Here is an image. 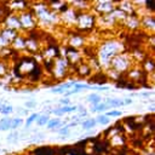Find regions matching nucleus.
I'll list each match as a JSON object with an SVG mask.
<instances>
[{
  "label": "nucleus",
  "instance_id": "obj_1",
  "mask_svg": "<svg viewBox=\"0 0 155 155\" xmlns=\"http://www.w3.org/2000/svg\"><path fill=\"white\" fill-rule=\"evenodd\" d=\"M125 51V46L119 39H108L104 40L96 50V58L101 65V68L108 69L111 59Z\"/></svg>",
  "mask_w": 155,
  "mask_h": 155
},
{
  "label": "nucleus",
  "instance_id": "obj_2",
  "mask_svg": "<svg viewBox=\"0 0 155 155\" xmlns=\"http://www.w3.org/2000/svg\"><path fill=\"white\" fill-rule=\"evenodd\" d=\"M134 64H136V63L133 62V59H132L130 52L124 51V52L116 54V56L111 59V62H110V64H109V68L113 69L114 71H116V73L120 74V75H125ZM109 68H108V69H109Z\"/></svg>",
  "mask_w": 155,
  "mask_h": 155
},
{
  "label": "nucleus",
  "instance_id": "obj_3",
  "mask_svg": "<svg viewBox=\"0 0 155 155\" xmlns=\"http://www.w3.org/2000/svg\"><path fill=\"white\" fill-rule=\"evenodd\" d=\"M96 27V16L91 11L79 12L76 15V21L74 28L78 30L79 34L91 31Z\"/></svg>",
  "mask_w": 155,
  "mask_h": 155
},
{
  "label": "nucleus",
  "instance_id": "obj_4",
  "mask_svg": "<svg viewBox=\"0 0 155 155\" xmlns=\"http://www.w3.org/2000/svg\"><path fill=\"white\" fill-rule=\"evenodd\" d=\"M69 67H70L69 62L63 56H59L58 58L53 59V65H52V69H51V74L54 79L62 80L69 73V69H70Z\"/></svg>",
  "mask_w": 155,
  "mask_h": 155
},
{
  "label": "nucleus",
  "instance_id": "obj_5",
  "mask_svg": "<svg viewBox=\"0 0 155 155\" xmlns=\"http://www.w3.org/2000/svg\"><path fill=\"white\" fill-rule=\"evenodd\" d=\"M19 17V22H21V27H22V33L25 30L28 33H30L31 30H34L38 27L36 23V18L33 13V11L30 10V7L27 11H23L21 13H18Z\"/></svg>",
  "mask_w": 155,
  "mask_h": 155
},
{
  "label": "nucleus",
  "instance_id": "obj_6",
  "mask_svg": "<svg viewBox=\"0 0 155 155\" xmlns=\"http://www.w3.org/2000/svg\"><path fill=\"white\" fill-rule=\"evenodd\" d=\"M116 7L115 1H109V0H103V1H96L91 4V12L97 17V16H104L109 15L113 12V10Z\"/></svg>",
  "mask_w": 155,
  "mask_h": 155
},
{
  "label": "nucleus",
  "instance_id": "obj_7",
  "mask_svg": "<svg viewBox=\"0 0 155 155\" xmlns=\"http://www.w3.org/2000/svg\"><path fill=\"white\" fill-rule=\"evenodd\" d=\"M36 65H38V63L33 57L25 56V57H19V61H18L16 68L19 71V75L25 78L31 74V71L36 68Z\"/></svg>",
  "mask_w": 155,
  "mask_h": 155
},
{
  "label": "nucleus",
  "instance_id": "obj_8",
  "mask_svg": "<svg viewBox=\"0 0 155 155\" xmlns=\"http://www.w3.org/2000/svg\"><path fill=\"white\" fill-rule=\"evenodd\" d=\"M126 76H127V81L128 82H132V84H134V85H139V84H142L143 81H147V74L143 71V69L140 68V65H133L126 74H125Z\"/></svg>",
  "mask_w": 155,
  "mask_h": 155
},
{
  "label": "nucleus",
  "instance_id": "obj_9",
  "mask_svg": "<svg viewBox=\"0 0 155 155\" xmlns=\"http://www.w3.org/2000/svg\"><path fill=\"white\" fill-rule=\"evenodd\" d=\"M1 25L8 29H12L17 33H22V27H21V22H19V17L17 13H6V16L2 18L1 21Z\"/></svg>",
  "mask_w": 155,
  "mask_h": 155
},
{
  "label": "nucleus",
  "instance_id": "obj_10",
  "mask_svg": "<svg viewBox=\"0 0 155 155\" xmlns=\"http://www.w3.org/2000/svg\"><path fill=\"white\" fill-rule=\"evenodd\" d=\"M64 53H65L64 58L69 62L70 65H76V64H79V63L85 61L81 50H76V48H71V47L67 46L64 48Z\"/></svg>",
  "mask_w": 155,
  "mask_h": 155
},
{
  "label": "nucleus",
  "instance_id": "obj_11",
  "mask_svg": "<svg viewBox=\"0 0 155 155\" xmlns=\"http://www.w3.org/2000/svg\"><path fill=\"white\" fill-rule=\"evenodd\" d=\"M139 22H140V28L143 30H145V33H148L149 35H153L154 29H155V17H154V13L143 15L142 17H139Z\"/></svg>",
  "mask_w": 155,
  "mask_h": 155
},
{
  "label": "nucleus",
  "instance_id": "obj_12",
  "mask_svg": "<svg viewBox=\"0 0 155 155\" xmlns=\"http://www.w3.org/2000/svg\"><path fill=\"white\" fill-rule=\"evenodd\" d=\"M122 25H125V28L127 30H131V31H134V30H138L140 29V22H139V16L134 12L132 15H127L125 21L122 22Z\"/></svg>",
  "mask_w": 155,
  "mask_h": 155
},
{
  "label": "nucleus",
  "instance_id": "obj_13",
  "mask_svg": "<svg viewBox=\"0 0 155 155\" xmlns=\"http://www.w3.org/2000/svg\"><path fill=\"white\" fill-rule=\"evenodd\" d=\"M67 45H68V47L76 48V50H81V48L86 45V39H85L81 34L76 33V34H73V35H70V36L68 38Z\"/></svg>",
  "mask_w": 155,
  "mask_h": 155
},
{
  "label": "nucleus",
  "instance_id": "obj_14",
  "mask_svg": "<svg viewBox=\"0 0 155 155\" xmlns=\"http://www.w3.org/2000/svg\"><path fill=\"white\" fill-rule=\"evenodd\" d=\"M76 15H78L76 11H74L71 7H68L63 13H61L58 16H59V21L61 22H63L67 25L74 27L75 25V21H76Z\"/></svg>",
  "mask_w": 155,
  "mask_h": 155
},
{
  "label": "nucleus",
  "instance_id": "obj_15",
  "mask_svg": "<svg viewBox=\"0 0 155 155\" xmlns=\"http://www.w3.org/2000/svg\"><path fill=\"white\" fill-rule=\"evenodd\" d=\"M40 50V39L34 38L30 34L25 36V51L28 53H36Z\"/></svg>",
  "mask_w": 155,
  "mask_h": 155
},
{
  "label": "nucleus",
  "instance_id": "obj_16",
  "mask_svg": "<svg viewBox=\"0 0 155 155\" xmlns=\"http://www.w3.org/2000/svg\"><path fill=\"white\" fill-rule=\"evenodd\" d=\"M75 74L80 78V79H87L91 78L93 75V71L91 69V67L86 63V61L76 64V69H75Z\"/></svg>",
  "mask_w": 155,
  "mask_h": 155
},
{
  "label": "nucleus",
  "instance_id": "obj_17",
  "mask_svg": "<svg viewBox=\"0 0 155 155\" xmlns=\"http://www.w3.org/2000/svg\"><path fill=\"white\" fill-rule=\"evenodd\" d=\"M10 47L12 51H24L25 50V35H23L22 33H19L13 41L10 44Z\"/></svg>",
  "mask_w": 155,
  "mask_h": 155
},
{
  "label": "nucleus",
  "instance_id": "obj_18",
  "mask_svg": "<svg viewBox=\"0 0 155 155\" xmlns=\"http://www.w3.org/2000/svg\"><path fill=\"white\" fill-rule=\"evenodd\" d=\"M109 143L111 147H116V148H124V145L126 144V137L122 133H114L109 136Z\"/></svg>",
  "mask_w": 155,
  "mask_h": 155
},
{
  "label": "nucleus",
  "instance_id": "obj_19",
  "mask_svg": "<svg viewBox=\"0 0 155 155\" xmlns=\"http://www.w3.org/2000/svg\"><path fill=\"white\" fill-rule=\"evenodd\" d=\"M116 7L120 8L125 15H132L136 12V8H134V5L132 1H120V2H116Z\"/></svg>",
  "mask_w": 155,
  "mask_h": 155
},
{
  "label": "nucleus",
  "instance_id": "obj_20",
  "mask_svg": "<svg viewBox=\"0 0 155 155\" xmlns=\"http://www.w3.org/2000/svg\"><path fill=\"white\" fill-rule=\"evenodd\" d=\"M65 124H67V121H62L59 117H53V119H50L48 120V122L46 124V126H47L48 130L56 132L57 130H59L63 126H65Z\"/></svg>",
  "mask_w": 155,
  "mask_h": 155
},
{
  "label": "nucleus",
  "instance_id": "obj_21",
  "mask_svg": "<svg viewBox=\"0 0 155 155\" xmlns=\"http://www.w3.org/2000/svg\"><path fill=\"white\" fill-rule=\"evenodd\" d=\"M18 34H19V33H17V31H15V30H12V29L5 28V27H2V28L0 29V36H2L8 44H11V42L13 41V39H15Z\"/></svg>",
  "mask_w": 155,
  "mask_h": 155
},
{
  "label": "nucleus",
  "instance_id": "obj_22",
  "mask_svg": "<svg viewBox=\"0 0 155 155\" xmlns=\"http://www.w3.org/2000/svg\"><path fill=\"white\" fill-rule=\"evenodd\" d=\"M104 103L109 107V108H119V107H124V99L121 98H116V97H110V98H105Z\"/></svg>",
  "mask_w": 155,
  "mask_h": 155
},
{
  "label": "nucleus",
  "instance_id": "obj_23",
  "mask_svg": "<svg viewBox=\"0 0 155 155\" xmlns=\"http://www.w3.org/2000/svg\"><path fill=\"white\" fill-rule=\"evenodd\" d=\"M86 101L91 104V107H96L97 104H99L102 102V97L98 93H91L86 97Z\"/></svg>",
  "mask_w": 155,
  "mask_h": 155
},
{
  "label": "nucleus",
  "instance_id": "obj_24",
  "mask_svg": "<svg viewBox=\"0 0 155 155\" xmlns=\"http://www.w3.org/2000/svg\"><path fill=\"white\" fill-rule=\"evenodd\" d=\"M97 124H96V120L94 119H91V117H87V119H85L84 121H81V124H80V126H81V128L82 130H87V131H90V130H92L94 126H96Z\"/></svg>",
  "mask_w": 155,
  "mask_h": 155
},
{
  "label": "nucleus",
  "instance_id": "obj_25",
  "mask_svg": "<svg viewBox=\"0 0 155 155\" xmlns=\"http://www.w3.org/2000/svg\"><path fill=\"white\" fill-rule=\"evenodd\" d=\"M11 121H12V117H2L0 119V131H8L10 127H11Z\"/></svg>",
  "mask_w": 155,
  "mask_h": 155
},
{
  "label": "nucleus",
  "instance_id": "obj_26",
  "mask_svg": "<svg viewBox=\"0 0 155 155\" xmlns=\"http://www.w3.org/2000/svg\"><path fill=\"white\" fill-rule=\"evenodd\" d=\"M39 116H40V114H39V113H33V114H30V115L27 117V120L24 121V124H23V125H24V127H25V128H29V127H30V126H31V125L38 120V117H39Z\"/></svg>",
  "mask_w": 155,
  "mask_h": 155
},
{
  "label": "nucleus",
  "instance_id": "obj_27",
  "mask_svg": "<svg viewBox=\"0 0 155 155\" xmlns=\"http://www.w3.org/2000/svg\"><path fill=\"white\" fill-rule=\"evenodd\" d=\"M13 111V107L7 103H0V114L2 115H10Z\"/></svg>",
  "mask_w": 155,
  "mask_h": 155
},
{
  "label": "nucleus",
  "instance_id": "obj_28",
  "mask_svg": "<svg viewBox=\"0 0 155 155\" xmlns=\"http://www.w3.org/2000/svg\"><path fill=\"white\" fill-rule=\"evenodd\" d=\"M108 109H110L104 102H101L99 104H97L96 107H92L90 110L92 111V113H103V111H107Z\"/></svg>",
  "mask_w": 155,
  "mask_h": 155
},
{
  "label": "nucleus",
  "instance_id": "obj_29",
  "mask_svg": "<svg viewBox=\"0 0 155 155\" xmlns=\"http://www.w3.org/2000/svg\"><path fill=\"white\" fill-rule=\"evenodd\" d=\"M23 124H24V121H23V119H22V117H12L10 130L16 131V130H17V128H19L21 126H23Z\"/></svg>",
  "mask_w": 155,
  "mask_h": 155
},
{
  "label": "nucleus",
  "instance_id": "obj_30",
  "mask_svg": "<svg viewBox=\"0 0 155 155\" xmlns=\"http://www.w3.org/2000/svg\"><path fill=\"white\" fill-rule=\"evenodd\" d=\"M51 117H50V115H47V114H44V115H40L39 117H38V120L35 121V124L39 126V127H42V126H46V124L48 122V120H50Z\"/></svg>",
  "mask_w": 155,
  "mask_h": 155
},
{
  "label": "nucleus",
  "instance_id": "obj_31",
  "mask_svg": "<svg viewBox=\"0 0 155 155\" xmlns=\"http://www.w3.org/2000/svg\"><path fill=\"white\" fill-rule=\"evenodd\" d=\"M19 139V132L18 131H12L10 132V134L6 137V140L10 143H16Z\"/></svg>",
  "mask_w": 155,
  "mask_h": 155
},
{
  "label": "nucleus",
  "instance_id": "obj_32",
  "mask_svg": "<svg viewBox=\"0 0 155 155\" xmlns=\"http://www.w3.org/2000/svg\"><path fill=\"white\" fill-rule=\"evenodd\" d=\"M7 71H8V64L5 61L0 59V78L5 76L7 74Z\"/></svg>",
  "mask_w": 155,
  "mask_h": 155
},
{
  "label": "nucleus",
  "instance_id": "obj_33",
  "mask_svg": "<svg viewBox=\"0 0 155 155\" xmlns=\"http://www.w3.org/2000/svg\"><path fill=\"white\" fill-rule=\"evenodd\" d=\"M96 124H99V125H108L109 124V117H107L105 115H98L96 119Z\"/></svg>",
  "mask_w": 155,
  "mask_h": 155
},
{
  "label": "nucleus",
  "instance_id": "obj_34",
  "mask_svg": "<svg viewBox=\"0 0 155 155\" xmlns=\"http://www.w3.org/2000/svg\"><path fill=\"white\" fill-rule=\"evenodd\" d=\"M44 138H45V133L39 132V133H34V134H31L28 139H29L30 142H39V140H41V139H44Z\"/></svg>",
  "mask_w": 155,
  "mask_h": 155
},
{
  "label": "nucleus",
  "instance_id": "obj_35",
  "mask_svg": "<svg viewBox=\"0 0 155 155\" xmlns=\"http://www.w3.org/2000/svg\"><path fill=\"white\" fill-rule=\"evenodd\" d=\"M107 117H119L122 115V111L121 110H116V109H113V110H109L107 111V114H104Z\"/></svg>",
  "mask_w": 155,
  "mask_h": 155
},
{
  "label": "nucleus",
  "instance_id": "obj_36",
  "mask_svg": "<svg viewBox=\"0 0 155 155\" xmlns=\"http://www.w3.org/2000/svg\"><path fill=\"white\" fill-rule=\"evenodd\" d=\"M56 132H58V134H61L62 137H69L70 136V130L68 127H65V126H63L62 128L57 130Z\"/></svg>",
  "mask_w": 155,
  "mask_h": 155
},
{
  "label": "nucleus",
  "instance_id": "obj_37",
  "mask_svg": "<svg viewBox=\"0 0 155 155\" xmlns=\"http://www.w3.org/2000/svg\"><path fill=\"white\" fill-rule=\"evenodd\" d=\"M50 92L51 93H58V94H64V92H65V90L62 87V86H58V87H53V88H51L50 90Z\"/></svg>",
  "mask_w": 155,
  "mask_h": 155
},
{
  "label": "nucleus",
  "instance_id": "obj_38",
  "mask_svg": "<svg viewBox=\"0 0 155 155\" xmlns=\"http://www.w3.org/2000/svg\"><path fill=\"white\" fill-rule=\"evenodd\" d=\"M58 103L62 105V107H65V105H71V101L69 99V98H62V99H59L58 101Z\"/></svg>",
  "mask_w": 155,
  "mask_h": 155
},
{
  "label": "nucleus",
  "instance_id": "obj_39",
  "mask_svg": "<svg viewBox=\"0 0 155 155\" xmlns=\"http://www.w3.org/2000/svg\"><path fill=\"white\" fill-rule=\"evenodd\" d=\"M24 107H25V109H33L36 107V102L35 101H27L24 103Z\"/></svg>",
  "mask_w": 155,
  "mask_h": 155
},
{
  "label": "nucleus",
  "instance_id": "obj_40",
  "mask_svg": "<svg viewBox=\"0 0 155 155\" xmlns=\"http://www.w3.org/2000/svg\"><path fill=\"white\" fill-rule=\"evenodd\" d=\"M10 46V44L2 38V36H0V50H2V48H5V47H8Z\"/></svg>",
  "mask_w": 155,
  "mask_h": 155
},
{
  "label": "nucleus",
  "instance_id": "obj_41",
  "mask_svg": "<svg viewBox=\"0 0 155 155\" xmlns=\"http://www.w3.org/2000/svg\"><path fill=\"white\" fill-rule=\"evenodd\" d=\"M6 11H7V10H6V7H4V6H1V5H0V22H1V21H2V18L6 16Z\"/></svg>",
  "mask_w": 155,
  "mask_h": 155
},
{
  "label": "nucleus",
  "instance_id": "obj_42",
  "mask_svg": "<svg viewBox=\"0 0 155 155\" xmlns=\"http://www.w3.org/2000/svg\"><path fill=\"white\" fill-rule=\"evenodd\" d=\"M133 103V101L131 99V98H124V104L125 105H130V104H132Z\"/></svg>",
  "mask_w": 155,
  "mask_h": 155
},
{
  "label": "nucleus",
  "instance_id": "obj_43",
  "mask_svg": "<svg viewBox=\"0 0 155 155\" xmlns=\"http://www.w3.org/2000/svg\"><path fill=\"white\" fill-rule=\"evenodd\" d=\"M150 94H151V92H142V93H139V96H142L143 98H148V97H150Z\"/></svg>",
  "mask_w": 155,
  "mask_h": 155
},
{
  "label": "nucleus",
  "instance_id": "obj_44",
  "mask_svg": "<svg viewBox=\"0 0 155 155\" xmlns=\"http://www.w3.org/2000/svg\"><path fill=\"white\" fill-rule=\"evenodd\" d=\"M17 111H18V113H21V114H27V113H28L25 109H17Z\"/></svg>",
  "mask_w": 155,
  "mask_h": 155
}]
</instances>
